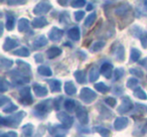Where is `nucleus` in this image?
Here are the masks:
<instances>
[{
	"mask_svg": "<svg viewBox=\"0 0 147 137\" xmlns=\"http://www.w3.org/2000/svg\"><path fill=\"white\" fill-rule=\"evenodd\" d=\"M140 40H141V43H142V47H144V49H146L147 47V31H145V32L143 33Z\"/></svg>",
	"mask_w": 147,
	"mask_h": 137,
	"instance_id": "50",
	"label": "nucleus"
},
{
	"mask_svg": "<svg viewBox=\"0 0 147 137\" xmlns=\"http://www.w3.org/2000/svg\"><path fill=\"white\" fill-rule=\"evenodd\" d=\"M18 45V41L14 38H11V37H7L5 39L4 43H3V49L5 51H11V49H15V47Z\"/></svg>",
	"mask_w": 147,
	"mask_h": 137,
	"instance_id": "14",
	"label": "nucleus"
},
{
	"mask_svg": "<svg viewBox=\"0 0 147 137\" xmlns=\"http://www.w3.org/2000/svg\"><path fill=\"white\" fill-rule=\"evenodd\" d=\"M63 107H65V109L67 111H69V112H73V111L76 110V101L73 100V99H67V100H65V102H63Z\"/></svg>",
	"mask_w": 147,
	"mask_h": 137,
	"instance_id": "25",
	"label": "nucleus"
},
{
	"mask_svg": "<svg viewBox=\"0 0 147 137\" xmlns=\"http://www.w3.org/2000/svg\"><path fill=\"white\" fill-rule=\"evenodd\" d=\"M61 97H59V98H57V99H55V109L57 110H59V104H61V102H59V100H61Z\"/></svg>",
	"mask_w": 147,
	"mask_h": 137,
	"instance_id": "56",
	"label": "nucleus"
},
{
	"mask_svg": "<svg viewBox=\"0 0 147 137\" xmlns=\"http://www.w3.org/2000/svg\"><path fill=\"white\" fill-rule=\"evenodd\" d=\"M129 72H130L131 75L137 77V78H142V77L144 76V73H143V71L140 70V69H130Z\"/></svg>",
	"mask_w": 147,
	"mask_h": 137,
	"instance_id": "42",
	"label": "nucleus"
},
{
	"mask_svg": "<svg viewBox=\"0 0 147 137\" xmlns=\"http://www.w3.org/2000/svg\"><path fill=\"white\" fill-rule=\"evenodd\" d=\"M105 103L108 104L110 107H115L117 104V101H116V99L113 98V97H108V98L105 99Z\"/></svg>",
	"mask_w": 147,
	"mask_h": 137,
	"instance_id": "48",
	"label": "nucleus"
},
{
	"mask_svg": "<svg viewBox=\"0 0 147 137\" xmlns=\"http://www.w3.org/2000/svg\"><path fill=\"white\" fill-rule=\"evenodd\" d=\"M26 113L23 112V111H20V112L16 113L15 115L10 117H7V118H4V117H0V123L4 126H9V127H17L20 122L22 121V119L25 117Z\"/></svg>",
	"mask_w": 147,
	"mask_h": 137,
	"instance_id": "1",
	"label": "nucleus"
},
{
	"mask_svg": "<svg viewBox=\"0 0 147 137\" xmlns=\"http://www.w3.org/2000/svg\"><path fill=\"white\" fill-rule=\"evenodd\" d=\"M51 100H45L40 102L34 107L33 114L37 117H43L51 111Z\"/></svg>",
	"mask_w": 147,
	"mask_h": 137,
	"instance_id": "2",
	"label": "nucleus"
},
{
	"mask_svg": "<svg viewBox=\"0 0 147 137\" xmlns=\"http://www.w3.org/2000/svg\"><path fill=\"white\" fill-rule=\"evenodd\" d=\"M123 75H124V70L123 69H116L114 71V80L115 81L120 80L123 77Z\"/></svg>",
	"mask_w": 147,
	"mask_h": 137,
	"instance_id": "46",
	"label": "nucleus"
},
{
	"mask_svg": "<svg viewBox=\"0 0 147 137\" xmlns=\"http://www.w3.org/2000/svg\"><path fill=\"white\" fill-rule=\"evenodd\" d=\"M130 34L133 35L134 37H140L143 35L142 33V29L140 28V26H138V25H134V26H132L130 28Z\"/></svg>",
	"mask_w": 147,
	"mask_h": 137,
	"instance_id": "34",
	"label": "nucleus"
},
{
	"mask_svg": "<svg viewBox=\"0 0 147 137\" xmlns=\"http://www.w3.org/2000/svg\"><path fill=\"white\" fill-rule=\"evenodd\" d=\"M9 86H10V84H9V82L6 79L4 78L1 79V82H0V91H1V93L6 92L9 89Z\"/></svg>",
	"mask_w": 147,
	"mask_h": 137,
	"instance_id": "41",
	"label": "nucleus"
},
{
	"mask_svg": "<svg viewBox=\"0 0 147 137\" xmlns=\"http://www.w3.org/2000/svg\"><path fill=\"white\" fill-rule=\"evenodd\" d=\"M59 4H63V6H65V4L67 3V1H61V0H59Z\"/></svg>",
	"mask_w": 147,
	"mask_h": 137,
	"instance_id": "58",
	"label": "nucleus"
},
{
	"mask_svg": "<svg viewBox=\"0 0 147 137\" xmlns=\"http://www.w3.org/2000/svg\"><path fill=\"white\" fill-rule=\"evenodd\" d=\"M65 45H67V47H71V45H69V43H65Z\"/></svg>",
	"mask_w": 147,
	"mask_h": 137,
	"instance_id": "59",
	"label": "nucleus"
},
{
	"mask_svg": "<svg viewBox=\"0 0 147 137\" xmlns=\"http://www.w3.org/2000/svg\"><path fill=\"white\" fill-rule=\"evenodd\" d=\"M96 19H97V13L96 12H93V13H91V14H89V16L87 17L86 21H85V26L91 27L95 23Z\"/></svg>",
	"mask_w": 147,
	"mask_h": 137,
	"instance_id": "30",
	"label": "nucleus"
},
{
	"mask_svg": "<svg viewBox=\"0 0 147 137\" xmlns=\"http://www.w3.org/2000/svg\"><path fill=\"white\" fill-rule=\"evenodd\" d=\"M131 10V5L130 4H122L119 5L116 9H115V13L117 15H120V16H125L129 13V11Z\"/></svg>",
	"mask_w": 147,
	"mask_h": 137,
	"instance_id": "19",
	"label": "nucleus"
},
{
	"mask_svg": "<svg viewBox=\"0 0 147 137\" xmlns=\"http://www.w3.org/2000/svg\"><path fill=\"white\" fill-rule=\"evenodd\" d=\"M99 108H100V114L102 115L103 117H104L105 119H110V117H112V112L111 111H109L107 108H105V107L103 106H99Z\"/></svg>",
	"mask_w": 147,
	"mask_h": 137,
	"instance_id": "40",
	"label": "nucleus"
},
{
	"mask_svg": "<svg viewBox=\"0 0 147 137\" xmlns=\"http://www.w3.org/2000/svg\"><path fill=\"white\" fill-rule=\"evenodd\" d=\"M65 20H67V24H69V23L71 22V18H69V12H63V13H61V16H59V22H61V23H65Z\"/></svg>",
	"mask_w": 147,
	"mask_h": 137,
	"instance_id": "45",
	"label": "nucleus"
},
{
	"mask_svg": "<svg viewBox=\"0 0 147 137\" xmlns=\"http://www.w3.org/2000/svg\"><path fill=\"white\" fill-rule=\"evenodd\" d=\"M22 132L23 136L25 137H30L33 134V125L31 124H25L22 127Z\"/></svg>",
	"mask_w": 147,
	"mask_h": 137,
	"instance_id": "35",
	"label": "nucleus"
},
{
	"mask_svg": "<svg viewBox=\"0 0 147 137\" xmlns=\"http://www.w3.org/2000/svg\"><path fill=\"white\" fill-rule=\"evenodd\" d=\"M61 53V49L57 47H53L51 49H49L47 51V55L49 59H55V57H59V55Z\"/></svg>",
	"mask_w": 147,
	"mask_h": 137,
	"instance_id": "24",
	"label": "nucleus"
},
{
	"mask_svg": "<svg viewBox=\"0 0 147 137\" xmlns=\"http://www.w3.org/2000/svg\"><path fill=\"white\" fill-rule=\"evenodd\" d=\"M92 9H93V4H89L88 6H87V10L88 11L92 10Z\"/></svg>",
	"mask_w": 147,
	"mask_h": 137,
	"instance_id": "57",
	"label": "nucleus"
},
{
	"mask_svg": "<svg viewBox=\"0 0 147 137\" xmlns=\"http://www.w3.org/2000/svg\"><path fill=\"white\" fill-rule=\"evenodd\" d=\"M94 130L98 132L102 137H111V131L108 128H105L103 126H96Z\"/></svg>",
	"mask_w": 147,
	"mask_h": 137,
	"instance_id": "28",
	"label": "nucleus"
},
{
	"mask_svg": "<svg viewBox=\"0 0 147 137\" xmlns=\"http://www.w3.org/2000/svg\"><path fill=\"white\" fill-rule=\"evenodd\" d=\"M144 5H145V7H146V9H147V1H144Z\"/></svg>",
	"mask_w": 147,
	"mask_h": 137,
	"instance_id": "60",
	"label": "nucleus"
},
{
	"mask_svg": "<svg viewBox=\"0 0 147 137\" xmlns=\"http://www.w3.org/2000/svg\"><path fill=\"white\" fill-rule=\"evenodd\" d=\"M49 89L53 93L61 92V83L59 80H49Z\"/></svg>",
	"mask_w": 147,
	"mask_h": 137,
	"instance_id": "23",
	"label": "nucleus"
},
{
	"mask_svg": "<svg viewBox=\"0 0 147 137\" xmlns=\"http://www.w3.org/2000/svg\"><path fill=\"white\" fill-rule=\"evenodd\" d=\"M9 75L11 76L13 82L16 85H23L29 82V78L25 77L24 75L19 72V71H13V72L9 73Z\"/></svg>",
	"mask_w": 147,
	"mask_h": 137,
	"instance_id": "5",
	"label": "nucleus"
},
{
	"mask_svg": "<svg viewBox=\"0 0 147 137\" xmlns=\"http://www.w3.org/2000/svg\"><path fill=\"white\" fill-rule=\"evenodd\" d=\"M80 99L86 104H90L97 99V93L90 88H83L80 93Z\"/></svg>",
	"mask_w": 147,
	"mask_h": 137,
	"instance_id": "3",
	"label": "nucleus"
},
{
	"mask_svg": "<svg viewBox=\"0 0 147 137\" xmlns=\"http://www.w3.org/2000/svg\"><path fill=\"white\" fill-rule=\"evenodd\" d=\"M37 72H38L39 75L45 76V77H51V75H53V72H51V67H47V65H40V67H38Z\"/></svg>",
	"mask_w": 147,
	"mask_h": 137,
	"instance_id": "29",
	"label": "nucleus"
},
{
	"mask_svg": "<svg viewBox=\"0 0 147 137\" xmlns=\"http://www.w3.org/2000/svg\"><path fill=\"white\" fill-rule=\"evenodd\" d=\"M74 16H75V19L77 21H81L85 16V11H76L74 13Z\"/></svg>",
	"mask_w": 147,
	"mask_h": 137,
	"instance_id": "49",
	"label": "nucleus"
},
{
	"mask_svg": "<svg viewBox=\"0 0 147 137\" xmlns=\"http://www.w3.org/2000/svg\"><path fill=\"white\" fill-rule=\"evenodd\" d=\"M77 55H78V57H79V59H85L87 57V55L84 53V51H77Z\"/></svg>",
	"mask_w": 147,
	"mask_h": 137,
	"instance_id": "53",
	"label": "nucleus"
},
{
	"mask_svg": "<svg viewBox=\"0 0 147 137\" xmlns=\"http://www.w3.org/2000/svg\"><path fill=\"white\" fill-rule=\"evenodd\" d=\"M138 85V80L136 78H130L128 81H127V87L129 89H133L135 86Z\"/></svg>",
	"mask_w": 147,
	"mask_h": 137,
	"instance_id": "47",
	"label": "nucleus"
},
{
	"mask_svg": "<svg viewBox=\"0 0 147 137\" xmlns=\"http://www.w3.org/2000/svg\"><path fill=\"white\" fill-rule=\"evenodd\" d=\"M18 109V107L16 106V105L12 104V103H9L8 105H7V107H4V108H2L3 112L4 113H11L13 112L14 110H17Z\"/></svg>",
	"mask_w": 147,
	"mask_h": 137,
	"instance_id": "43",
	"label": "nucleus"
},
{
	"mask_svg": "<svg viewBox=\"0 0 147 137\" xmlns=\"http://www.w3.org/2000/svg\"><path fill=\"white\" fill-rule=\"evenodd\" d=\"M55 137H65V135H59V136H55Z\"/></svg>",
	"mask_w": 147,
	"mask_h": 137,
	"instance_id": "61",
	"label": "nucleus"
},
{
	"mask_svg": "<svg viewBox=\"0 0 147 137\" xmlns=\"http://www.w3.org/2000/svg\"><path fill=\"white\" fill-rule=\"evenodd\" d=\"M105 41H103V40H100V41H97V43H95L94 45L91 47V49H90V51H92V53H96V51H100L101 49H104V47H105Z\"/></svg>",
	"mask_w": 147,
	"mask_h": 137,
	"instance_id": "36",
	"label": "nucleus"
},
{
	"mask_svg": "<svg viewBox=\"0 0 147 137\" xmlns=\"http://www.w3.org/2000/svg\"><path fill=\"white\" fill-rule=\"evenodd\" d=\"M47 38L45 36V35H40L38 36L34 41H33V45H34L35 49H39V47H42L45 45H47Z\"/></svg>",
	"mask_w": 147,
	"mask_h": 137,
	"instance_id": "26",
	"label": "nucleus"
},
{
	"mask_svg": "<svg viewBox=\"0 0 147 137\" xmlns=\"http://www.w3.org/2000/svg\"><path fill=\"white\" fill-rule=\"evenodd\" d=\"M86 5V1L85 0H75V1H71V6L75 7V8H78V7H83Z\"/></svg>",
	"mask_w": 147,
	"mask_h": 137,
	"instance_id": "44",
	"label": "nucleus"
},
{
	"mask_svg": "<svg viewBox=\"0 0 147 137\" xmlns=\"http://www.w3.org/2000/svg\"><path fill=\"white\" fill-rule=\"evenodd\" d=\"M100 73L107 79H111L112 75L114 74L113 73V65L110 63H105L102 65L100 69Z\"/></svg>",
	"mask_w": 147,
	"mask_h": 137,
	"instance_id": "10",
	"label": "nucleus"
},
{
	"mask_svg": "<svg viewBox=\"0 0 147 137\" xmlns=\"http://www.w3.org/2000/svg\"><path fill=\"white\" fill-rule=\"evenodd\" d=\"M113 53L119 61H123L125 59V49L122 45H119L116 49H114Z\"/></svg>",
	"mask_w": 147,
	"mask_h": 137,
	"instance_id": "20",
	"label": "nucleus"
},
{
	"mask_svg": "<svg viewBox=\"0 0 147 137\" xmlns=\"http://www.w3.org/2000/svg\"><path fill=\"white\" fill-rule=\"evenodd\" d=\"M16 65L19 67V72L22 73L23 75H30L31 74V71H30V65L28 63H26L25 61H22L20 59H17L16 61Z\"/></svg>",
	"mask_w": 147,
	"mask_h": 137,
	"instance_id": "16",
	"label": "nucleus"
},
{
	"mask_svg": "<svg viewBox=\"0 0 147 137\" xmlns=\"http://www.w3.org/2000/svg\"><path fill=\"white\" fill-rule=\"evenodd\" d=\"M19 95H20V101L22 104L24 105H30L33 101V98L31 96L30 88L29 87H23L20 91H19Z\"/></svg>",
	"mask_w": 147,
	"mask_h": 137,
	"instance_id": "4",
	"label": "nucleus"
},
{
	"mask_svg": "<svg viewBox=\"0 0 147 137\" xmlns=\"http://www.w3.org/2000/svg\"><path fill=\"white\" fill-rule=\"evenodd\" d=\"M74 76L76 78L77 82L79 84H85L87 82V77H86V72L82 70H79L76 71V72L74 73Z\"/></svg>",
	"mask_w": 147,
	"mask_h": 137,
	"instance_id": "22",
	"label": "nucleus"
},
{
	"mask_svg": "<svg viewBox=\"0 0 147 137\" xmlns=\"http://www.w3.org/2000/svg\"><path fill=\"white\" fill-rule=\"evenodd\" d=\"M134 96L136 98L140 99V100H147V95L145 94V92L142 90L141 87H137L134 90Z\"/></svg>",
	"mask_w": 147,
	"mask_h": 137,
	"instance_id": "33",
	"label": "nucleus"
},
{
	"mask_svg": "<svg viewBox=\"0 0 147 137\" xmlns=\"http://www.w3.org/2000/svg\"><path fill=\"white\" fill-rule=\"evenodd\" d=\"M63 35V30H61L59 27H53L51 30L49 31V38L51 39V41H59L61 39Z\"/></svg>",
	"mask_w": 147,
	"mask_h": 137,
	"instance_id": "9",
	"label": "nucleus"
},
{
	"mask_svg": "<svg viewBox=\"0 0 147 137\" xmlns=\"http://www.w3.org/2000/svg\"><path fill=\"white\" fill-rule=\"evenodd\" d=\"M95 89L100 93H107L109 90H110L109 86H107L106 84H104V83H102V82L95 84Z\"/></svg>",
	"mask_w": 147,
	"mask_h": 137,
	"instance_id": "38",
	"label": "nucleus"
},
{
	"mask_svg": "<svg viewBox=\"0 0 147 137\" xmlns=\"http://www.w3.org/2000/svg\"><path fill=\"white\" fill-rule=\"evenodd\" d=\"M15 25V17L13 15H7L6 18V28L8 30H12Z\"/></svg>",
	"mask_w": 147,
	"mask_h": 137,
	"instance_id": "37",
	"label": "nucleus"
},
{
	"mask_svg": "<svg viewBox=\"0 0 147 137\" xmlns=\"http://www.w3.org/2000/svg\"><path fill=\"white\" fill-rule=\"evenodd\" d=\"M0 137H18V136H17V133H16V132H13V131H10V132L3 133V134L1 135Z\"/></svg>",
	"mask_w": 147,
	"mask_h": 137,
	"instance_id": "52",
	"label": "nucleus"
},
{
	"mask_svg": "<svg viewBox=\"0 0 147 137\" xmlns=\"http://www.w3.org/2000/svg\"><path fill=\"white\" fill-rule=\"evenodd\" d=\"M141 57V51L137 49H131V53H130V59L133 61H137Z\"/></svg>",
	"mask_w": 147,
	"mask_h": 137,
	"instance_id": "39",
	"label": "nucleus"
},
{
	"mask_svg": "<svg viewBox=\"0 0 147 137\" xmlns=\"http://www.w3.org/2000/svg\"><path fill=\"white\" fill-rule=\"evenodd\" d=\"M49 24V21L47 20V18L43 16H39L34 18L32 21H31V25L34 28H41V27H45Z\"/></svg>",
	"mask_w": 147,
	"mask_h": 137,
	"instance_id": "13",
	"label": "nucleus"
},
{
	"mask_svg": "<svg viewBox=\"0 0 147 137\" xmlns=\"http://www.w3.org/2000/svg\"><path fill=\"white\" fill-rule=\"evenodd\" d=\"M129 123V119L127 117H119L115 120L114 122V128L117 131H121L127 127Z\"/></svg>",
	"mask_w": 147,
	"mask_h": 137,
	"instance_id": "11",
	"label": "nucleus"
},
{
	"mask_svg": "<svg viewBox=\"0 0 147 137\" xmlns=\"http://www.w3.org/2000/svg\"><path fill=\"white\" fill-rule=\"evenodd\" d=\"M57 119L61 122V124L65 127V128H69L74 123V118L71 116H69V114H67L65 112H59L57 115Z\"/></svg>",
	"mask_w": 147,
	"mask_h": 137,
	"instance_id": "8",
	"label": "nucleus"
},
{
	"mask_svg": "<svg viewBox=\"0 0 147 137\" xmlns=\"http://www.w3.org/2000/svg\"><path fill=\"white\" fill-rule=\"evenodd\" d=\"M12 65H13V61H11V59H4V57H2V59H0V67L3 70H8L9 67H12Z\"/></svg>",
	"mask_w": 147,
	"mask_h": 137,
	"instance_id": "32",
	"label": "nucleus"
},
{
	"mask_svg": "<svg viewBox=\"0 0 147 137\" xmlns=\"http://www.w3.org/2000/svg\"><path fill=\"white\" fill-rule=\"evenodd\" d=\"M34 59H35V61H36V63H42V61H43L42 55H40V53H37V55H35Z\"/></svg>",
	"mask_w": 147,
	"mask_h": 137,
	"instance_id": "55",
	"label": "nucleus"
},
{
	"mask_svg": "<svg viewBox=\"0 0 147 137\" xmlns=\"http://www.w3.org/2000/svg\"><path fill=\"white\" fill-rule=\"evenodd\" d=\"M26 1H7L8 5H17V4H25Z\"/></svg>",
	"mask_w": 147,
	"mask_h": 137,
	"instance_id": "54",
	"label": "nucleus"
},
{
	"mask_svg": "<svg viewBox=\"0 0 147 137\" xmlns=\"http://www.w3.org/2000/svg\"><path fill=\"white\" fill-rule=\"evenodd\" d=\"M33 92L37 97H45L49 93V90L47 87L42 86V85L34 84L33 85Z\"/></svg>",
	"mask_w": 147,
	"mask_h": 137,
	"instance_id": "15",
	"label": "nucleus"
},
{
	"mask_svg": "<svg viewBox=\"0 0 147 137\" xmlns=\"http://www.w3.org/2000/svg\"><path fill=\"white\" fill-rule=\"evenodd\" d=\"M77 117H78V119H79V121L81 122V124H83V125L88 124L89 115H88V112H87L86 109L79 108L78 110H77Z\"/></svg>",
	"mask_w": 147,
	"mask_h": 137,
	"instance_id": "12",
	"label": "nucleus"
},
{
	"mask_svg": "<svg viewBox=\"0 0 147 137\" xmlns=\"http://www.w3.org/2000/svg\"><path fill=\"white\" fill-rule=\"evenodd\" d=\"M99 76H100V72H99L98 67H93L90 70V73H89V80H90V82H96L99 79Z\"/></svg>",
	"mask_w": 147,
	"mask_h": 137,
	"instance_id": "27",
	"label": "nucleus"
},
{
	"mask_svg": "<svg viewBox=\"0 0 147 137\" xmlns=\"http://www.w3.org/2000/svg\"><path fill=\"white\" fill-rule=\"evenodd\" d=\"M53 8L51 4L49 2H45V1H42V2H39L36 6L33 9V13L36 15H40V14H45V13H47L51 9Z\"/></svg>",
	"mask_w": 147,
	"mask_h": 137,
	"instance_id": "6",
	"label": "nucleus"
},
{
	"mask_svg": "<svg viewBox=\"0 0 147 137\" xmlns=\"http://www.w3.org/2000/svg\"><path fill=\"white\" fill-rule=\"evenodd\" d=\"M65 94L69 95V96L75 95L77 93L76 86H75V84H74L71 81H67V82L65 83Z\"/></svg>",
	"mask_w": 147,
	"mask_h": 137,
	"instance_id": "21",
	"label": "nucleus"
},
{
	"mask_svg": "<svg viewBox=\"0 0 147 137\" xmlns=\"http://www.w3.org/2000/svg\"><path fill=\"white\" fill-rule=\"evenodd\" d=\"M29 27H30V23L27 18H20L18 21V24H17V28L20 32H26L29 30Z\"/></svg>",
	"mask_w": 147,
	"mask_h": 137,
	"instance_id": "18",
	"label": "nucleus"
},
{
	"mask_svg": "<svg viewBox=\"0 0 147 137\" xmlns=\"http://www.w3.org/2000/svg\"><path fill=\"white\" fill-rule=\"evenodd\" d=\"M133 108V103L130 100V98L128 97H123L122 98V103L118 108V113L120 114H125V113L129 112L130 110H132Z\"/></svg>",
	"mask_w": 147,
	"mask_h": 137,
	"instance_id": "7",
	"label": "nucleus"
},
{
	"mask_svg": "<svg viewBox=\"0 0 147 137\" xmlns=\"http://www.w3.org/2000/svg\"><path fill=\"white\" fill-rule=\"evenodd\" d=\"M13 55H19V57H27L30 55V53H29V51L26 49V47H20V49L13 51Z\"/></svg>",
	"mask_w": 147,
	"mask_h": 137,
	"instance_id": "31",
	"label": "nucleus"
},
{
	"mask_svg": "<svg viewBox=\"0 0 147 137\" xmlns=\"http://www.w3.org/2000/svg\"><path fill=\"white\" fill-rule=\"evenodd\" d=\"M67 35L71 39H73L74 41H78L81 37V30L78 26H74L67 31Z\"/></svg>",
	"mask_w": 147,
	"mask_h": 137,
	"instance_id": "17",
	"label": "nucleus"
},
{
	"mask_svg": "<svg viewBox=\"0 0 147 137\" xmlns=\"http://www.w3.org/2000/svg\"><path fill=\"white\" fill-rule=\"evenodd\" d=\"M5 103H7V104L11 103L10 99H8L7 97H5V96H1V99H0V106H1L3 108V107H4Z\"/></svg>",
	"mask_w": 147,
	"mask_h": 137,
	"instance_id": "51",
	"label": "nucleus"
}]
</instances>
